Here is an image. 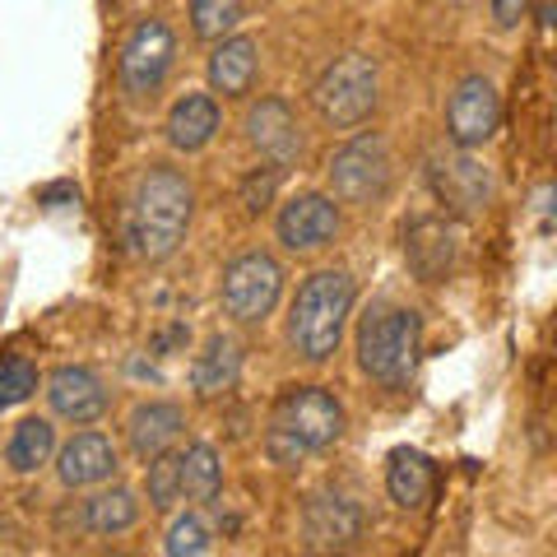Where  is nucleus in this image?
Listing matches in <instances>:
<instances>
[{
  "label": "nucleus",
  "mask_w": 557,
  "mask_h": 557,
  "mask_svg": "<svg viewBox=\"0 0 557 557\" xmlns=\"http://www.w3.org/2000/svg\"><path fill=\"white\" fill-rule=\"evenodd\" d=\"M196 219V186L182 168L172 163H149L135 177V190L126 200V251L145 265H163L182 251V242Z\"/></svg>",
  "instance_id": "obj_1"
},
{
  "label": "nucleus",
  "mask_w": 557,
  "mask_h": 557,
  "mask_svg": "<svg viewBox=\"0 0 557 557\" xmlns=\"http://www.w3.org/2000/svg\"><path fill=\"white\" fill-rule=\"evenodd\" d=\"M344 437V405L325 386H293L274 399L265 428V456L278 469L321 456Z\"/></svg>",
  "instance_id": "obj_2"
},
{
  "label": "nucleus",
  "mask_w": 557,
  "mask_h": 557,
  "mask_svg": "<svg viewBox=\"0 0 557 557\" xmlns=\"http://www.w3.org/2000/svg\"><path fill=\"white\" fill-rule=\"evenodd\" d=\"M358 307V284L348 270H317L302 278L298 298L288 307V344L302 362H330L339 354L348 317Z\"/></svg>",
  "instance_id": "obj_3"
},
{
  "label": "nucleus",
  "mask_w": 557,
  "mask_h": 557,
  "mask_svg": "<svg viewBox=\"0 0 557 557\" xmlns=\"http://www.w3.org/2000/svg\"><path fill=\"white\" fill-rule=\"evenodd\" d=\"M423 358V317L405 302H376L358 321V368L386 391L409 386Z\"/></svg>",
  "instance_id": "obj_4"
},
{
  "label": "nucleus",
  "mask_w": 557,
  "mask_h": 557,
  "mask_svg": "<svg viewBox=\"0 0 557 557\" xmlns=\"http://www.w3.org/2000/svg\"><path fill=\"white\" fill-rule=\"evenodd\" d=\"M376 102H381V70L368 51H344L311 84V108L335 131H358L362 121H372Z\"/></svg>",
  "instance_id": "obj_5"
},
{
  "label": "nucleus",
  "mask_w": 557,
  "mask_h": 557,
  "mask_svg": "<svg viewBox=\"0 0 557 557\" xmlns=\"http://www.w3.org/2000/svg\"><path fill=\"white\" fill-rule=\"evenodd\" d=\"M325 182H330V200L335 205H348V209L381 205L395 186V159H391L386 135L362 131L354 139H344L325 163Z\"/></svg>",
  "instance_id": "obj_6"
},
{
  "label": "nucleus",
  "mask_w": 557,
  "mask_h": 557,
  "mask_svg": "<svg viewBox=\"0 0 557 557\" xmlns=\"http://www.w3.org/2000/svg\"><path fill=\"white\" fill-rule=\"evenodd\" d=\"M177 65V33H172L168 20H135L126 42H121V61H116V84L126 102L145 108L163 94V84Z\"/></svg>",
  "instance_id": "obj_7"
},
{
  "label": "nucleus",
  "mask_w": 557,
  "mask_h": 557,
  "mask_svg": "<svg viewBox=\"0 0 557 557\" xmlns=\"http://www.w3.org/2000/svg\"><path fill=\"white\" fill-rule=\"evenodd\" d=\"M278 298H284V265L270 251H242L237 260H228L223 284H219V302L228 321L237 325L270 321Z\"/></svg>",
  "instance_id": "obj_8"
},
{
  "label": "nucleus",
  "mask_w": 557,
  "mask_h": 557,
  "mask_svg": "<svg viewBox=\"0 0 557 557\" xmlns=\"http://www.w3.org/2000/svg\"><path fill=\"white\" fill-rule=\"evenodd\" d=\"M428 182H432V196L456 219H479L483 209L497 200V177H493V168H487V159H479V149L450 145L446 153H437V159L428 163Z\"/></svg>",
  "instance_id": "obj_9"
},
{
  "label": "nucleus",
  "mask_w": 557,
  "mask_h": 557,
  "mask_svg": "<svg viewBox=\"0 0 557 557\" xmlns=\"http://www.w3.org/2000/svg\"><path fill=\"white\" fill-rule=\"evenodd\" d=\"M344 228V214L339 205L321 196V190H302V196H288L274 214V237L278 247L293 251V256H311V251H325L330 242L339 237Z\"/></svg>",
  "instance_id": "obj_10"
},
{
  "label": "nucleus",
  "mask_w": 557,
  "mask_h": 557,
  "mask_svg": "<svg viewBox=\"0 0 557 557\" xmlns=\"http://www.w3.org/2000/svg\"><path fill=\"white\" fill-rule=\"evenodd\" d=\"M502 126V94L487 75H465L446 98V139L456 149H483Z\"/></svg>",
  "instance_id": "obj_11"
},
{
  "label": "nucleus",
  "mask_w": 557,
  "mask_h": 557,
  "mask_svg": "<svg viewBox=\"0 0 557 557\" xmlns=\"http://www.w3.org/2000/svg\"><path fill=\"white\" fill-rule=\"evenodd\" d=\"M368 530L362 520V507L344 493H311L307 507H302V544L311 553H348Z\"/></svg>",
  "instance_id": "obj_12"
},
{
  "label": "nucleus",
  "mask_w": 557,
  "mask_h": 557,
  "mask_svg": "<svg viewBox=\"0 0 557 557\" xmlns=\"http://www.w3.org/2000/svg\"><path fill=\"white\" fill-rule=\"evenodd\" d=\"M47 405L70 428H94L98 418L108 413L112 395H108V381H102L94 368L65 362V368H57L47 376Z\"/></svg>",
  "instance_id": "obj_13"
},
{
  "label": "nucleus",
  "mask_w": 557,
  "mask_h": 557,
  "mask_svg": "<svg viewBox=\"0 0 557 557\" xmlns=\"http://www.w3.org/2000/svg\"><path fill=\"white\" fill-rule=\"evenodd\" d=\"M460 260V228L442 214L413 219L405 233V265L418 284H446V274Z\"/></svg>",
  "instance_id": "obj_14"
},
{
  "label": "nucleus",
  "mask_w": 557,
  "mask_h": 557,
  "mask_svg": "<svg viewBox=\"0 0 557 557\" xmlns=\"http://www.w3.org/2000/svg\"><path fill=\"white\" fill-rule=\"evenodd\" d=\"M242 126H247V145L260 159H270L274 168H293L302 159V126H298V112H293L284 98L251 102Z\"/></svg>",
  "instance_id": "obj_15"
},
{
  "label": "nucleus",
  "mask_w": 557,
  "mask_h": 557,
  "mask_svg": "<svg viewBox=\"0 0 557 557\" xmlns=\"http://www.w3.org/2000/svg\"><path fill=\"white\" fill-rule=\"evenodd\" d=\"M57 479L65 487H102V483H112L116 479V469H121V456H116V446L112 437H102V432H75L65 446H57Z\"/></svg>",
  "instance_id": "obj_16"
},
{
  "label": "nucleus",
  "mask_w": 557,
  "mask_h": 557,
  "mask_svg": "<svg viewBox=\"0 0 557 557\" xmlns=\"http://www.w3.org/2000/svg\"><path fill=\"white\" fill-rule=\"evenodd\" d=\"M182 432H186V409L172 405V399H149V405H139L126 418V446L139 465L172 450L182 442Z\"/></svg>",
  "instance_id": "obj_17"
},
{
  "label": "nucleus",
  "mask_w": 557,
  "mask_h": 557,
  "mask_svg": "<svg viewBox=\"0 0 557 557\" xmlns=\"http://www.w3.org/2000/svg\"><path fill=\"white\" fill-rule=\"evenodd\" d=\"M256 75H260V42L251 33H228V38L214 42V57H209V94L247 98Z\"/></svg>",
  "instance_id": "obj_18"
},
{
  "label": "nucleus",
  "mask_w": 557,
  "mask_h": 557,
  "mask_svg": "<svg viewBox=\"0 0 557 557\" xmlns=\"http://www.w3.org/2000/svg\"><path fill=\"white\" fill-rule=\"evenodd\" d=\"M219 126H223V112L214 94H182L163 121V135L177 153H200L219 135Z\"/></svg>",
  "instance_id": "obj_19"
},
{
  "label": "nucleus",
  "mask_w": 557,
  "mask_h": 557,
  "mask_svg": "<svg viewBox=\"0 0 557 557\" xmlns=\"http://www.w3.org/2000/svg\"><path fill=\"white\" fill-rule=\"evenodd\" d=\"M135 520H139V497L131 493V487H121V483H112V487L102 483V493H94L89 502H79L75 530L98 534V539H116V534L135 530Z\"/></svg>",
  "instance_id": "obj_20"
},
{
  "label": "nucleus",
  "mask_w": 557,
  "mask_h": 557,
  "mask_svg": "<svg viewBox=\"0 0 557 557\" xmlns=\"http://www.w3.org/2000/svg\"><path fill=\"white\" fill-rule=\"evenodd\" d=\"M242 376V344L233 335H214L209 339L196 362H190V391L200 399H214V395H228Z\"/></svg>",
  "instance_id": "obj_21"
},
{
  "label": "nucleus",
  "mask_w": 557,
  "mask_h": 557,
  "mask_svg": "<svg viewBox=\"0 0 557 557\" xmlns=\"http://www.w3.org/2000/svg\"><path fill=\"white\" fill-rule=\"evenodd\" d=\"M386 497L399 511H418L432 497V460L413 446H395L386 460Z\"/></svg>",
  "instance_id": "obj_22"
},
{
  "label": "nucleus",
  "mask_w": 557,
  "mask_h": 557,
  "mask_svg": "<svg viewBox=\"0 0 557 557\" xmlns=\"http://www.w3.org/2000/svg\"><path fill=\"white\" fill-rule=\"evenodd\" d=\"M57 423L51 418H38V413H28L14 423L10 432V442H5V465H10V474H38L42 465H51V456H57Z\"/></svg>",
  "instance_id": "obj_23"
},
{
  "label": "nucleus",
  "mask_w": 557,
  "mask_h": 557,
  "mask_svg": "<svg viewBox=\"0 0 557 557\" xmlns=\"http://www.w3.org/2000/svg\"><path fill=\"white\" fill-rule=\"evenodd\" d=\"M177 474H182V497L196 507H214L223 497V456L209 442H190L177 456Z\"/></svg>",
  "instance_id": "obj_24"
},
{
  "label": "nucleus",
  "mask_w": 557,
  "mask_h": 557,
  "mask_svg": "<svg viewBox=\"0 0 557 557\" xmlns=\"http://www.w3.org/2000/svg\"><path fill=\"white\" fill-rule=\"evenodd\" d=\"M163 553L168 557H205V553H214V525L205 520V511L172 516V525L163 534Z\"/></svg>",
  "instance_id": "obj_25"
},
{
  "label": "nucleus",
  "mask_w": 557,
  "mask_h": 557,
  "mask_svg": "<svg viewBox=\"0 0 557 557\" xmlns=\"http://www.w3.org/2000/svg\"><path fill=\"white\" fill-rule=\"evenodd\" d=\"M145 497H149V507L159 511V516L177 511V502H182V474H177V456H172V450L145 460Z\"/></svg>",
  "instance_id": "obj_26"
},
{
  "label": "nucleus",
  "mask_w": 557,
  "mask_h": 557,
  "mask_svg": "<svg viewBox=\"0 0 557 557\" xmlns=\"http://www.w3.org/2000/svg\"><path fill=\"white\" fill-rule=\"evenodd\" d=\"M242 14H247L242 0H190V28H196L200 42H219L237 33Z\"/></svg>",
  "instance_id": "obj_27"
},
{
  "label": "nucleus",
  "mask_w": 557,
  "mask_h": 557,
  "mask_svg": "<svg viewBox=\"0 0 557 557\" xmlns=\"http://www.w3.org/2000/svg\"><path fill=\"white\" fill-rule=\"evenodd\" d=\"M38 391V362L24 354H0V413L24 405Z\"/></svg>",
  "instance_id": "obj_28"
},
{
  "label": "nucleus",
  "mask_w": 557,
  "mask_h": 557,
  "mask_svg": "<svg viewBox=\"0 0 557 557\" xmlns=\"http://www.w3.org/2000/svg\"><path fill=\"white\" fill-rule=\"evenodd\" d=\"M274 190H278V168H256L247 182H242V205H247V214H265L270 200H274Z\"/></svg>",
  "instance_id": "obj_29"
},
{
  "label": "nucleus",
  "mask_w": 557,
  "mask_h": 557,
  "mask_svg": "<svg viewBox=\"0 0 557 557\" xmlns=\"http://www.w3.org/2000/svg\"><path fill=\"white\" fill-rule=\"evenodd\" d=\"M530 5L534 0H487V14H493V24L502 33H511V28H520L530 20Z\"/></svg>",
  "instance_id": "obj_30"
},
{
  "label": "nucleus",
  "mask_w": 557,
  "mask_h": 557,
  "mask_svg": "<svg viewBox=\"0 0 557 557\" xmlns=\"http://www.w3.org/2000/svg\"><path fill=\"white\" fill-rule=\"evenodd\" d=\"M47 209H70V205H79V186H70V182H61V186H42V196H38Z\"/></svg>",
  "instance_id": "obj_31"
},
{
  "label": "nucleus",
  "mask_w": 557,
  "mask_h": 557,
  "mask_svg": "<svg viewBox=\"0 0 557 557\" xmlns=\"http://www.w3.org/2000/svg\"><path fill=\"white\" fill-rule=\"evenodd\" d=\"M534 214H539V228L548 233V228H553V219H548V214H553V186H539V196H534Z\"/></svg>",
  "instance_id": "obj_32"
},
{
  "label": "nucleus",
  "mask_w": 557,
  "mask_h": 557,
  "mask_svg": "<svg viewBox=\"0 0 557 557\" xmlns=\"http://www.w3.org/2000/svg\"><path fill=\"white\" fill-rule=\"evenodd\" d=\"M186 335H190V330H186L182 321H177V325H168V330H163V335H159V339H153V354H168V348H177V344H182Z\"/></svg>",
  "instance_id": "obj_33"
}]
</instances>
